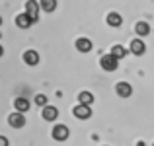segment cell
Segmentation results:
<instances>
[{
    "mask_svg": "<svg viewBox=\"0 0 154 146\" xmlns=\"http://www.w3.org/2000/svg\"><path fill=\"white\" fill-rule=\"evenodd\" d=\"M100 64H102L103 70L113 72V70H117V66H119V59H117V56H113L111 53H109V55H103L102 59H100Z\"/></svg>",
    "mask_w": 154,
    "mask_h": 146,
    "instance_id": "6da1fadb",
    "label": "cell"
},
{
    "mask_svg": "<svg viewBox=\"0 0 154 146\" xmlns=\"http://www.w3.org/2000/svg\"><path fill=\"white\" fill-rule=\"evenodd\" d=\"M72 115L76 117V119H90L92 117V109H90V105H86V103H78L74 109H72Z\"/></svg>",
    "mask_w": 154,
    "mask_h": 146,
    "instance_id": "7a4b0ae2",
    "label": "cell"
},
{
    "mask_svg": "<svg viewBox=\"0 0 154 146\" xmlns=\"http://www.w3.org/2000/svg\"><path fill=\"white\" fill-rule=\"evenodd\" d=\"M53 138L57 142H64L68 138V127L66 125H55L53 127Z\"/></svg>",
    "mask_w": 154,
    "mask_h": 146,
    "instance_id": "3957f363",
    "label": "cell"
},
{
    "mask_svg": "<svg viewBox=\"0 0 154 146\" xmlns=\"http://www.w3.org/2000/svg\"><path fill=\"white\" fill-rule=\"evenodd\" d=\"M8 123H10V127H14V129H22L23 125H26V117H23L22 111H16V113H12V115L8 117Z\"/></svg>",
    "mask_w": 154,
    "mask_h": 146,
    "instance_id": "277c9868",
    "label": "cell"
},
{
    "mask_svg": "<svg viewBox=\"0 0 154 146\" xmlns=\"http://www.w3.org/2000/svg\"><path fill=\"white\" fill-rule=\"evenodd\" d=\"M39 10H41L39 2H35V0H27V2H26V12L31 16L33 22H37V20H39Z\"/></svg>",
    "mask_w": 154,
    "mask_h": 146,
    "instance_id": "5b68a950",
    "label": "cell"
},
{
    "mask_svg": "<svg viewBox=\"0 0 154 146\" xmlns=\"http://www.w3.org/2000/svg\"><path fill=\"white\" fill-rule=\"evenodd\" d=\"M31 23H33V20H31V16L27 14V12H23V14H18V16H16V26L22 27V29H27Z\"/></svg>",
    "mask_w": 154,
    "mask_h": 146,
    "instance_id": "8992f818",
    "label": "cell"
},
{
    "mask_svg": "<svg viewBox=\"0 0 154 146\" xmlns=\"http://www.w3.org/2000/svg\"><path fill=\"white\" fill-rule=\"evenodd\" d=\"M41 115H43V119H45V121H55L57 117H59V109L53 107V105H43Z\"/></svg>",
    "mask_w": 154,
    "mask_h": 146,
    "instance_id": "52a82bcc",
    "label": "cell"
},
{
    "mask_svg": "<svg viewBox=\"0 0 154 146\" xmlns=\"http://www.w3.org/2000/svg\"><path fill=\"white\" fill-rule=\"evenodd\" d=\"M115 92H117V96L119 97H129L133 94V86L131 84H127V82H119L115 86Z\"/></svg>",
    "mask_w": 154,
    "mask_h": 146,
    "instance_id": "ba28073f",
    "label": "cell"
},
{
    "mask_svg": "<svg viewBox=\"0 0 154 146\" xmlns=\"http://www.w3.org/2000/svg\"><path fill=\"white\" fill-rule=\"evenodd\" d=\"M144 51H146V45H144L140 39H133V41H131V53H133L135 56L144 55Z\"/></svg>",
    "mask_w": 154,
    "mask_h": 146,
    "instance_id": "9c48e42d",
    "label": "cell"
},
{
    "mask_svg": "<svg viewBox=\"0 0 154 146\" xmlns=\"http://www.w3.org/2000/svg\"><path fill=\"white\" fill-rule=\"evenodd\" d=\"M105 22H107L109 27H119L121 23H123V16H119L117 12H111V14H107Z\"/></svg>",
    "mask_w": 154,
    "mask_h": 146,
    "instance_id": "30bf717a",
    "label": "cell"
},
{
    "mask_svg": "<svg viewBox=\"0 0 154 146\" xmlns=\"http://www.w3.org/2000/svg\"><path fill=\"white\" fill-rule=\"evenodd\" d=\"M23 62L29 64V66H35V64L39 62V55L35 51H26L23 53Z\"/></svg>",
    "mask_w": 154,
    "mask_h": 146,
    "instance_id": "8fae6325",
    "label": "cell"
},
{
    "mask_svg": "<svg viewBox=\"0 0 154 146\" xmlns=\"http://www.w3.org/2000/svg\"><path fill=\"white\" fill-rule=\"evenodd\" d=\"M14 107L18 109V111H22V113L29 111V99H27V97H16Z\"/></svg>",
    "mask_w": 154,
    "mask_h": 146,
    "instance_id": "7c38bea8",
    "label": "cell"
},
{
    "mask_svg": "<svg viewBox=\"0 0 154 146\" xmlns=\"http://www.w3.org/2000/svg\"><path fill=\"white\" fill-rule=\"evenodd\" d=\"M76 49H78L80 53H90L92 51V41L86 37H80L78 41H76Z\"/></svg>",
    "mask_w": 154,
    "mask_h": 146,
    "instance_id": "4fadbf2b",
    "label": "cell"
},
{
    "mask_svg": "<svg viewBox=\"0 0 154 146\" xmlns=\"http://www.w3.org/2000/svg\"><path fill=\"white\" fill-rule=\"evenodd\" d=\"M135 31H137V35H139V37H144V35L150 33V26H148L146 22H137L135 23Z\"/></svg>",
    "mask_w": 154,
    "mask_h": 146,
    "instance_id": "5bb4252c",
    "label": "cell"
},
{
    "mask_svg": "<svg viewBox=\"0 0 154 146\" xmlns=\"http://www.w3.org/2000/svg\"><path fill=\"white\" fill-rule=\"evenodd\" d=\"M39 6H41L43 12H55L57 0H39Z\"/></svg>",
    "mask_w": 154,
    "mask_h": 146,
    "instance_id": "9a60e30c",
    "label": "cell"
},
{
    "mask_svg": "<svg viewBox=\"0 0 154 146\" xmlns=\"http://www.w3.org/2000/svg\"><path fill=\"white\" fill-rule=\"evenodd\" d=\"M111 55L113 56H117V59H125V56H127V49H125L123 45H113L111 47Z\"/></svg>",
    "mask_w": 154,
    "mask_h": 146,
    "instance_id": "2e32d148",
    "label": "cell"
},
{
    "mask_svg": "<svg viewBox=\"0 0 154 146\" xmlns=\"http://www.w3.org/2000/svg\"><path fill=\"white\" fill-rule=\"evenodd\" d=\"M78 103L92 105V103H94V96H92L90 92H80V94H78Z\"/></svg>",
    "mask_w": 154,
    "mask_h": 146,
    "instance_id": "e0dca14e",
    "label": "cell"
},
{
    "mask_svg": "<svg viewBox=\"0 0 154 146\" xmlns=\"http://www.w3.org/2000/svg\"><path fill=\"white\" fill-rule=\"evenodd\" d=\"M35 103H37L39 107L47 105V96H45V94H39V96H35Z\"/></svg>",
    "mask_w": 154,
    "mask_h": 146,
    "instance_id": "ac0fdd59",
    "label": "cell"
},
{
    "mask_svg": "<svg viewBox=\"0 0 154 146\" xmlns=\"http://www.w3.org/2000/svg\"><path fill=\"white\" fill-rule=\"evenodd\" d=\"M8 144V138L6 136H0V146H6Z\"/></svg>",
    "mask_w": 154,
    "mask_h": 146,
    "instance_id": "d6986e66",
    "label": "cell"
},
{
    "mask_svg": "<svg viewBox=\"0 0 154 146\" xmlns=\"http://www.w3.org/2000/svg\"><path fill=\"white\" fill-rule=\"evenodd\" d=\"M2 55H4V47L0 45V56H2Z\"/></svg>",
    "mask_w": 154,
    "mask_h": 146,
    "instance_id": "ffe728a7",
    "label": "cell"
},
{
    "mask_svg": "<svg viewBox=\"0 0 154 146\" xmlns=\"http://www.w3.org/2000/svg\"><path fill=\"white\" fill-rule=\"evenodd\" d=\"M0 26H2V16H0Z\"/></svg>",
    "mask_w": 154,
    "mask_h": 146,
    "instance_id": "44dd1931",
    "label": "cell"
},
{
    "mask_svg": "<svg viewBox=\"0 0 154 146\" xmlns=\"http://www.w3.org/2000/svg\"><path fill=\"white\" fill-rule=\"evenodd\" d=\"M0 37H2V31H0Z\"/></svg>",
    "mask_w": 154,
    "mask_h": 146,
    "instance_id": "7402d4cb",
    "label": "cell"
}]
</instances>
